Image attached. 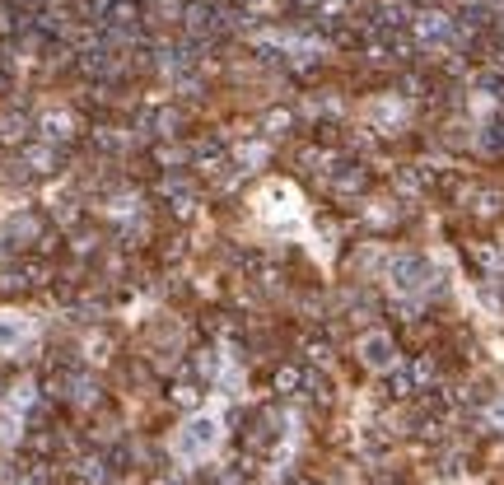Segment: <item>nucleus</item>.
<instances>
[{"mask_svg": "<svg viewBox=\"0 0 504 485\" xmlns=\"http://www.w3.org/2000/svg\"><path fill=\"white\" fill-rule=\"evenodd\" d=\"M220 438H224V420L215 415V411H201V415H191V420L173 434V457L178 462H187V467H196V462H205V457H215Z\"/></svg>", "mask_w": 504, "mask_h": 485, "instance_id": "1", "label": "nucleus"}, {"mask_svg": "<svg viewBox=\"0 0 504 485\" xmlns=\"http://www.w3.org/2000/svg\"><path fill=\"white\" fill-rule=\"evenodd\" d=\"M299 191L285 187V182H271L262 196H257V219L262 224H276V229H285V224H299Z\"/></svg>", "mask_w": 504, "mask_h": 485, "instance_id": "2", "label": "nucleus"}]
</instances>
